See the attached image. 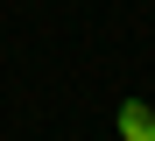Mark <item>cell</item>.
<instances>
[{"mask_svg":"<svg viewBox=\"0 0 155 141\" xmlns=\"http://www.w3.org/2000/svg\"><path fill=\"white\" fill-rule=\"evenodd\" d=\"M113 134H120V141H155V106H148V99H120Z\"/></svg>","mask_w":155,"mask_h":141,"instance_id":"1","label":"cell"}]
</instances>
